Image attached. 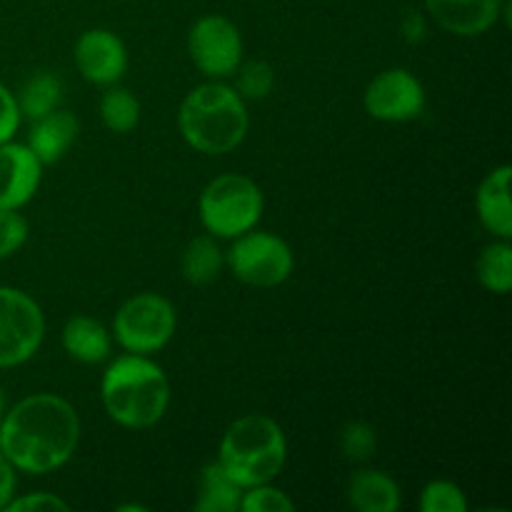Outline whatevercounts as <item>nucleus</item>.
<instances>
[{
    "mask_svg": "<svg viewBox=\"0 0 512 512\" xmlns=\"http://www.w3.org/2000/svg\"><path fill=\"white\" fill-rule=\"evenodd\" d=\"M288 460V438L270 415L250 413L225 428L215 463L240 488L273 483Z\"/></svg>",
    "mask_w": 512,
    "mask_h": 512,
    "instance_id": "obj_4",
    "label": "nucleus"
},
{
    "mask_svg": "<svg viewBox=\"0 0 512 512\" xmlns=\"http://www.w3.org/2000/svg\"><path fill=\"white\" fill-rule=\"evenodd\" d=\"M338 443L345 460L365 463V460L373 458L375 448H378V435H375L373 425L363 423V420H353V423L343 425Z\"/></svg>",
    "mask_w": 512,
    "mask_h": 512,
    "instance_id": "obj_24",
    "label": "nucleus"
},
{
    "mask_svg": "<svg viewBox=\"0 0 512 512\" xmlns=\"http://www.w3.org/2000/svg\"><path fill=\"white\" fill-rule=\"evenodd\" d=\"M100 400L115 425L125 430H148L170 408V380L153 355H118L100 378Z\"/></svg>",
    "mask_w": 512,
    "mask_h": 512,
    "instance_id": "obj_2",
    "label": "nucleus"
},
{
    "mask_svg": "<svg viewBox=\"0 0 512 512\" xmlns=\"http://www.w3.org/2000/svg\"><path fill=\"white\" fill-rule=\"evenodd\" d=\"M512 168L508 163L490 170L475 193L478 220L498 240H512V203H510Z\"/></svg>",
    "mask_w": 512,
    "mask_h": 512,
    "instance_id": "obj_14",
    "label": "nucleus"
},
{
    "mask_svg": "<svg viewBox=\"0 0 512 512\" xmlns=\"http://www.w3.org/2000/svg\"><path fill=\"white\" fill-rule=\"evenodd\" d=\"M28 235V220L20 215V210L0 208V260L13 258L28 243Z\"/></svg>",
    "mask_w": 512,
    "mask_h": 512,
    "instance_id": "obj_27",
    "label": "nucleus"
},
{
    "mask_svg": "<svg viewBox=\"0 0 512 512\" xmlns=\"http://www.w3.org/2000/svg\"><path fill=\"white\" fill-rule=\"evenodd\" d=\"M15 488H18V480H15V468L8 463V458L0 450V510L8 508L10 500L15 498Z\"/></svg>",
    "mask_w": 512,
    "mask_h": 512,
    "instance_id": "obj_30",
    "label": "nucleus"
},
{
    "mask_svg": "<svg viewBox=\"0 0 512 512\" xmlns=\"http://www.w3.org/2000/svg\"><path fill=\"white\" fill-rule=\"evenodd\" d=\"M8 512H65L70 505L53 493H28L13 498L8 503Z\"/></svg>",
    "mask_w": 512,
    "mask_h": 512,
    "instance_id": "obj_29",
    "label": "nucleus"
},
{
    "mask_svg": "<svg viewBox=\"0 0 512 512\" xmlns=\"http://www.w3.org/2000/svg\"><path fill=\"white\" fill-rule=\"evenodd\" d=\"M60 343H63L68 358L78 360L83 365H98L110 358L113 335L100 320L88 318V315H75L63 325Z\"/></svg>",
    "mask_w": 512,
    "mask_h": 512,
    "instance_id": "obj_16",
    "label": "nucleus"
},
{
    "mask_svg": "<svg viewBox=\"0 0 512 512\" xmlns=\"http://www.w3.org/2000/svg\"><path fill=\"white\" fill-rule=\"evenodd\" d=\"M15 100H18L20 115L33 123V120L43 118V115L60 108V100H63V83H60L58 75L40 70V73L30 75V78L25 80L20 93L15 95Z\"/></svg>",
    "mask_w": 512,
    "mask_h": 512,
    "instance_id": "obj_20",
    "label": "nucleus"
},
{
    "mask_svg": "<svg viewBox=\"0 0 512 512\" xmlns=\"http://www.w3.org/2000/svg\"><path fill=\"white\" fill-rule=\"evenodd\" d=\"M265 210V195L253 178L223 173L210 180L198 198V215L205 233L218 240H233L258 228Z\"/></svg>",
    "mask_w": 512,
    "mask_h": 512,
    "instance_id": "obj_5",
    "label": "nucleus"
},
{
    "mask_svg": "<svg viewBox=\"0 0 512 512\" xmlns=\"http://www.w3.org/2000/svg\"><path fill=\"white\" fill-rule=\"evenodd\" d=\"M248 128V100L223 80H208L193 88L178 108V130L195 153H233L243 145Z\"/></svg>",
    "mask_w": 512,
    "mask_h": 512,
    "instance_id": "obj_3",
    "label": "nucleus"
},
{
    "mask_svg": "<svg viewBox=\"0 0 512 512\" xmlns=\"http://www.w3.org/2000/svg\"><path fill=\"white\" fill-rule=\"evenodd\" d=\"M178 328L175 305L160 293H138L113 315V340L135 355H155L173 340Z\"/></svg>",
    "mask_w": 512,
    "mask_h": 512,
    "instance_id": "obj_6",
    "label": "nucleus"
},
{
    "mask_svg": "<svg viewBox=\"0 0 512 512\" xmlns=\"http://www.w3.org/2000/svg\"><path fill=\"white\" fill-rule=\"evenodd\" d=\"M20 123H23V115H20L15 93L8 85L0 83V145L15 138Z\"/></svg>",
    "mask_w": 512,
    "mask_h": 512,
    "instance_id": "obj_28",
    "label": "nucleus"
},
{
    "mask_svg": "<svg viewBox=\"0 0 512 512\" xmlns=\"http://www.w3.org/2000/svg\"><path fill=\"white\" fill-rule=\"evenodd\" d=\"M80 430L78 410L68 400L33 393L0 418V450L15 473L48 475L73 460Z\"/></svg>",
    "mask_w": 512,
    "mask_h": 512,
    "instance_id": "obj_1",
    "label": "nucleus"
},
{
    "mask_svg": "<svg viewBox=\"0 0 512 512\" xmlns=\"http://www.w3.org/2000/svg\"><path fill=\"white\" fill-rule=\"evenodd\" d=\"M73 60L78 73L83 75L88 83L108 88L123 80L128 73V48L108 28H93L85 30L73 48Z\"/></svg>",
    "mask_w": 512,
    "mask_h": 512,
    "instance_id": "obj_11",
    "label": "nucleus"
},
{
    "mask_svg": "<svg viewBox=\"0 0 512 512\" xmlns=\"http://www.w3.org/2000/svg\"><path fill=\"white\" fill-rule=\"evenodd\" d=\"M425 30H428V25H425V18L420 13H408L403 20V38L405 43H420V40L425 38Z\"/></svg>",
    "mask_w": 512,
    "mask_h": 512,
    "instance_id": "obj_31",
    "label": "nucleus"
},
{
    "mask_svg": "<svg viewBox=\"0 0 512 512\" xmlns=\"http://www.w3.org/2000/svg\"><path fill=\"white\" fill-rule=\"evenodd\" d=\"M5 410H8V405H5V393H3V388H0V418L5 415Z\"/></svg>",
    "mask_w": 512,
    "mask_h": 512,
    "instance_id": "obj_33",
    "label": "nucleus"
},
{
    "mask_svg": "<svg viewBox=\"0 0 512 512\" xmlns=\"http://www.w3.org/2000/svg\"><path fill=\"white\" fill-rule=\"evenodd\" d=\"M425 13L445 33L478 38L495 28L505 10V0H423Z\"/></svg>",
    "mask_w": 512,
    "mask_h": 512,
    "instance_id": "obj_13",
    "label": "nucleus"
},
{
    "mask_svg": "<svg viewBox=\"0 0 512 512\" xmlns=\"http://www.w3.org/2000/svg\"><path fill=\"white\" fill-rule=\"evenodd\" d=\"M478 283L493 295H508L512 290V245L510 240H495L480 250L475 260Z\"/></svg>",
    "mask_w": 512,
    "mask_h": 512,
    "instance_id": "obj_21",
    "label": "nucleus"
},
{
    "mask_svg": "<svg viewBox=\"0 0 512 512\" xmlns=\"http://www.w3.org/2000/svg\"><path fill=\"white\" fill-rule=\"evenodd\" d=\"M425 88L408 68H388L375 75L363 93V108L383 123H408L423 115Z\"/></svg>",
    "mask_w": 512,
    "mask_h": 512,
    "instance_id": "obj_10",
    "label": "nucleus"
},
{
    "mask_svg": "<svg viewBox=\"0 0 512 512\" xmlns=\"http://www.w3.org/2000/svg\"><path fill=\"white\" fill-rule=\"evenodd\" d=\"M100 120L110 133H133L140 123V100L128 88H120L118 83L108 85V90L100 98Z\"/></svg>",
    "mask_w": 512,
    "mask_h": 512,
    "instance_id": "obj_22",
    "label": "nucleus"
},
{
    "mask_svg": "<svg viewBox=\"0 0 512 512\" xmlns=\"http://www.w3.org/2000/svg\"><path fill=\"white\" fill-rule=\"evenodd\" d=\"M43 168L28 143L0 145V208L23 210L43 183Z\"/></svg>",
    "mask_w": 512,
    "mask_h": 512,
    "instance_id": "obj_12",
    "label": "nucleus"
},
{
    "mask_svg": "<svg viewBox=\"0 0 512 512\" xmlns=\"http://www.w3.org/2000/svg\"><path fill=\"white\" fill-rule=\"evenodd\" d=\"M225 265L240 283L253 288H278L293 275L295 255L285 238L253 228L233 238V245L225 253Z\"/></svg>",
    "mask_w": 512,
    "mask_h": 512,
    "instance_id": "obj_7",
    "label": "nucleus"
},
{
    "mask_svg": "<svg viewBox=\"0 0 512 512\" xmlns=\"http://www.w3.org/2000/svg\"><path fill=\"white\" fill-rule=\"evenodd\" d=\"M118 510H120V512H130V510H140V512H145L148 508H145V505H118Z\"/></svg>",
    "mask_w": 512,
    "mask_h": 512,
    "instance_id": "obj_32",
    "label": "nucleus"
},
{
    "mask_svg": "<svg viewBox=\"0 0 512 512\" xmlns=\"http://www.w3.org/2000/svg\"><path fill=\"white\" fill-rule=\"evenodd\" d=\"M243 488L225 475L218 463H208L198 480V500L193 508L198 512H238Z\"/></svg>",
    "mask_w": 512,
    "mask_h": 512,
    "instance_id": "obj_19",
    "label": "nucleus"
},
{
    "mask_svg": "<svg viewBox=\"0 0 512 512\" xmlns=\"http://www.w3.org/2000/svg\"><path fill=\"white\" fill-rule=\"evenodd\" d=\"M420 510L423 512H465L468 498L463 488L453 480H430L420 493Z\"/></svg>",
    "mask_w": 512,
    "mask_h": 512,
    "instance_id": "obj_25",
    "label": "nucleus"
},
{
    "mask_svg": "<svg viewBox=\"0 0 512 512\" xmlns=\"http://www.w3.org/2000/svg\"><path fill=\"white\" fill-rule=\"evenodd\" d=\"M243 35L238 25L218 13L203 15L188 33V55L195 68L210 80L233 78L243 63Z\"/></svg>",
    "mask_w": 512,
    "mask_h": 512,
    "instance_id": "obj_9",
    "label": "nucleus"
},
{
    "mask_svg": "<svg viewBox=\"0 0 512 512\" xmlns=\"http://www.w3.org/2000/svg\"><path fill=\"white\" fill-rule=\"evenodd\" d=\"M235 90L243 100H265L275 85V70L268 60H248L235 70Z\"/></svg>",
    "mask_w": 512,
    "mask_h": 512,
    "instance_id": "obj_23",
    "label": "nucleus"
},
{
    "mask_svg": "<svg viewBox=\"0 0 512 512\" xmlns=\"http://www.w3.org/2000/svg\"><path fill=\"white\" fill-rule=\"evenodd\" d=\"M295 503L288 493L275 488L273 483L253 485L243 490L240 512H293Z\"/></svg>",
    "mask_w": 512,
    "mask_h": 512,
    "instance_id": "obj_26",
    "label": "nucleus"
},
{
    "mask_svg": "<svg viewBox=\"0 0 512 512\" xmlns=\"http://www.w3.org/2000/svg\"><path fill=\"white\" fill-rule=\"evenodd\" d=\"M348 503L358 512H398L403 505V493L388 473L363 468L350 475Z\"/></svg>",
    "mask_w": 512,
    "mask_h": 512,
    "instance_id": "obj_17",
    "label": "nucleus"
},
{
    "mask_svg": "<svg viewBox=\"0 0 512 512\" xmlns=\"http://www.w3.org/2000/svg\"><path fill=\"white\" fill-rule=\"evenodd\" d=\"M45 338V315L33 295L0 285V370L35 358Z\"/></svg>",
    "mask_w": 512,
    "mask_h": 512,
    "instance_id": "obj_8",
    "label": "nucleus"
},
{
    "mask_svg": "<svg viewBox=\"0 0 512 512\" xmlns=\"http://www.w3.org/2000/svg\"><path fill=\"white\" fill-rule=\"evenodd\" d=\"M225 268V253L220 250L218 238L213 235H198L185 245L180 255V273L190 285H210L220 278Z\"/></svg>",
    "mask_w": 512,
    "mask_h": 512,
    "instance_id": "obj_18",
    "label": "nucleus"
},
{
    "mask_svg": "<svg viewBox=\"0 0 512 512\" xmlns=\"http://www.w3.org/2000/svg\"><path fill=\"white\" fill-rule=\"evenodd\" d=\"M80 123L68 110H53L43 118L33 120L28 133V148L38 155L43 165H53L70 150V145L78 140Z\"/></svg>",
    "mask_w": 512,
    "mask_h": 512,
    "instance_id": "obj_15",
    "label": "nucleus"
}]
</instances>
